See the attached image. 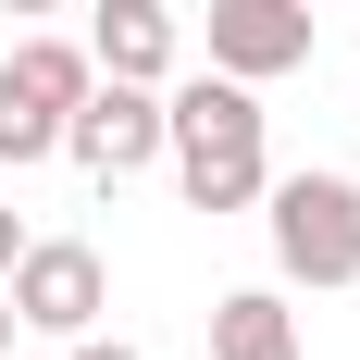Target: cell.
Returning a JSON list of instances; mask_svg holds the SVG:
<instances>
[{"label":"cell","mask_w":360,"mask_h":360,"mask_svg":"<svg viewBox=\"0 0 360 360\" xmlns=\"http://www.w3.org/2000/svg\"><path fill=\"white\" fill-rule=\"evenodd\" d=\"M162 149H174L186 212H249L261 186H274L261 87H249V75H186V87H162Z\"/></svg>","instance_id":"cell-1"},{"label":"cell","mask_w":360,"mask_h":360,"mask_svg":"<svg viewBox=\"0 0 360 360\" xmlns=\"http://www.w3.org/2000/svg\"><path fill=\"white\" fill-rule=\"evenodd\" d=\"M286 286H360V186L348 174H274L261 186Z\"/></svg>","instance_id":"cell-2"},{"label":"cell","mask_w":360,"mask_h":360,"mask_svg":"<svg viewBox=\"0 0 360 360\" xmlns=\"http://www.w3.org/2000/svg\"><path fill=\"white\" fill-rule=\"evenodd\" d=\"M87 75H100V63H87L75 37H25V50L0 63V162H13V174L63 149V112L87 100Z\"/></svg>","instance_id":"cell-3"},{"label":"cell","mask_w":360,"mask_h":360,"mask_svg":"<svg viewBox=\"0 0 360 360\" xmlns=\"http://www.w3.org/2000/svg\"><path fill=\"white\" fill-rule=\"evenodd\" d=\"M0 298H13V323H25V335H87V323L112 311V274H100L87 236H25L13 274H0Z\"/></svg>","instance_id":"cell-4"},{"label":"cell","mask_w":360,"mask_h":360,"mask_svg":"<svg viewBox=\"0 0 360 360\" xmlns=\"http://www.w3.org/2000/svg\"><path fill=\"white\" fill-rule=\"evenodd\" d=\"M63 149H75L100 186L149 174V162H162V87H137V75H87V100L63 112Z\"/></svg>","instance_id":"cell-5"},{"label":"cell","mask_w":360,"mask_h":360,"mask_svg":"<svg viewBox=\"0 0 360 360\" xmlns=\"http://www.w3.org/2000/svg\"><path fill=\"white\" fill-rule=\"evenodd\" d=\"M298 63H311V0H212V75L274 87Z\"/></svg>","instance_id":"cell-6"},{"label":"cell","mask_w":360,"mask_h":360,"mask_svg":"<svg viewBox=\"0 0 360 360\" xmlns=\"http://www.w3.org/2000/svg\"><path fill=\"white\" fill-rule=\"evenodd\" d=\"M87 63L162 87V75H174V13H162V0H100V13H87Z\"/></svg>","instance_id":"cell-7"},{"label":"cell","mask_w":360,"mask_h":360,"mask_svg":"<svg viewBox=\"0 0 360 360\" xmlns=\"http://www.w3.org/2000/svg\"><path fill=\"white\" fill-rule=\"evenodd\" d=\"M212 360H311V348H298V311L274 286H236L212 298Z\"/></svg>","instance_id":"cell-8"},{"label":"cell","mask_w":360,"mask_h":360,"mask_svg":"<svg viewBox=\"0 0 360 360\" xmlns=\"http://www.w3.org/2000/svg\"><path fill=\"white\" fill-rule=\"evenodd\" d=\"M63 360H137V348H124V335H100V323H87V335H63Z\"/></svg>","instance_id":"cell-9"},{"label":"cell","mask_w":360,"mask_h":360,"mask_svg":"<svg viewBox=\"0 0 360 360\" xmlns=\"http://www.w3.org/2000/svg\"><path fill=\"white\" fill-rule=\"evenodd\" d=\"M13 249H25V224H13V212H0V274H13Z\"/></svg>","instance_id":"cell-10"},{"label":"cell","mask_w":360,"mask_h":360,"mask_svg":"<svg viewBox=\"0 0 360 360\" xmlns=\"http://www.w3.org/2000/svg\"><path fill=\"white\" fill-rule=\"evenodd\" d=\"M13 335H25V323H13V298H0V360H13Z\"/></svg>","instance_id":"cell-11"},{"label":"cell","mask_w":360,"mask_h":360,"mask_svg":"<svg viewBox=\"0 0 360 360\" xmlns=\"http://www.w3.org/2000/svg\"><path fill=\"white\" fill-rule=\"evenodd\" d=\"M0 13H63V0H0Z\"/></svg>","instance_id":"cell-12"}]
</instances>
